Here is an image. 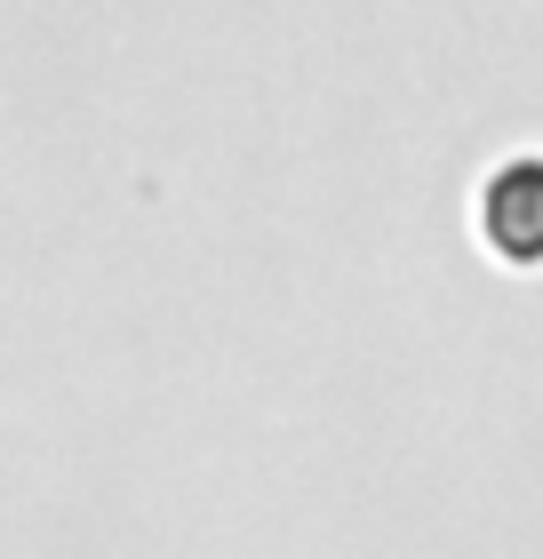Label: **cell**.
<instances>
[{
	"label": "cell",
	"instance_id": "6da1fadb",
	"mask_svg": "<svg viewBox=\"0 0 543 559\" xmlns=\"http://www.w3.org/2000/svg\"><path fill=\"white\" fill-rule=\"evenodd\" d=\"M480 233L511 264H543V152H511L480 176Z\"/></svg>",
	"mask_w": 543,
	"mask_h": 559
}]
</instances>
